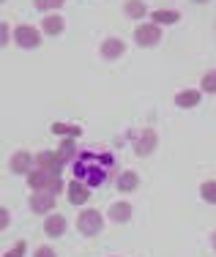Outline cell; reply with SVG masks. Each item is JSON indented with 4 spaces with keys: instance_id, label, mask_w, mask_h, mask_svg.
I'll return each mask as SVG.
<instances>
[{
    "instance_id": "obj_1",
    "label": "cell",
    "mask_w": 216,
    "mask_h": 257,
    "mask_svg": "<svg viewBox=\"0 0 216 257\" xmlns=\"http://www.w3.org/2000/svg\"><path fill=\"white\" fill-rule=\"evenodd\" d=\"M28 186L33 189V192H47V194H60L63 192V181H60V175H52L47 173V170H30L28 173Z\"/></svg>"
},
{
    "instance_id": "obj_2",
    "label": "cell",
    "mask_w": 216,
    "mask_h": 257,
    "mask_svg": "<svg viewBox=\"0 0 216 257\" xmlns=\"http://www.w3.org/2000/svg\"><path fill=\"white\" fill-rule=\"evenodd\" d=\"M77 230L82 232L85 238L98 235V232L104 230V216H101V211H96V208H85V211L77 216Z\"/></svg>"
},
{
    "instance_id": "obj_3",
    "label": "cell",
    "mask_w": 216,
    "mask_h": 257,
    "mask_svg": "<svg viewBox=\"0 0 216 257\" xmlns=\"http://www.w3.org/2000/svg\"><path fill=\"white\" fill-rule=\"evenodd\" d=\"M134 41H137L140 47H156L159 41H162V28H159L156 22L140 25L137 30H134Z\"/></svg>"
},
{
    "instance_id": "obj_4",
    "label": "cell",
    "mask_w": 216,
    "mask_h": 257,
    "mask_svg": "<svg viewBox=\"0 0 216 257\" xmlns=\"http://www.w3.org/2000/svg\"><path fill=\"white\" fill-rule=\"evenodd\" d=\"M14 41L22 47V50H36V47L41 44V33L36 28H30V25H20L14 30Z\"/></svg>"
},
{
    "instance_id": "obj_5",
    "label": "cell",
    "mask_w": 216,
    "mask_h": 257,
    "mask_svg": "<svg viewBox=\"0 0 216 257\" xmlns=\"http://www.w3.org/2000/svg\"><path fill=\"white\" fill-rule=\"evenodd\" d=\"M36 167L39 170H47V173L52 175H60V170H63V159L58 156V151H41L39 156H36Z\"/></svg>"
},
{
    "instance_id": "obj_6",
    "label": "cell",
    "mask_w": 216,
    "mask_h": 257,
    "mask_svg": "<svg viewBox=\"0 0 216 257\" xmlns=\"http://www.w3.org/2000/svg\"><path fill=\"white\" fill-rule=\"evenodd\" d=\"M88 197H90V186H88V183H82L79 178H74L69 183V203L71 205H85V203H88Z\"/></svg>"
},
{
    "instance_id": "obj_7",
    "label": "cell",
    "mask_w": 216,
    "mask_h": 257,
    "mask_svg": "<svg viewBox=\"0 0 216 257\" xmlns=\"http://www.w3.org/2000/svg\"><path fill=\"white\" fill-rule=\"evenodd\" d=\"M33 164H36V156H30L28 151H20V154L11 156V173H17V175H28L30 170H33Z\"/></svg>"
},
{
    "instance_id": "obj_8",
    "label": "cell",
    "mask_w": 216,
    "mask_h": 257,
    "mask_svg": "<svg viewBox=\"0 0 216 257\" xmlns=\"http://www.w3.org/2000/svg\"><path fill=\"white\" fill-rule=\"evenodd\" d=\"M52 208H55V197H52V194H47V192L30 194V211H33V213H49Z\"/></svg>"
},
{
    "instance_id": "obj_9",
    "label": "cell",
    "mask_w": 216,
    "mask_h": 257,
    "mask_svg": "<svg viewBox=\"0 0 216 257\" xmlns=\"http://www.w3.org/2000/svg\"><path fill=\"white\" fill-rule=\"evenodd\" d=\"M66 227H69V224H66V216H60V213H52V216L44 219V232L49 238H60L66 232Z\"/></svg>"
},
{
    "instance_id": "obj_10",
    "label": "cell",
    "mask_w": 216,
    "mask_h": 257,
    "mask_svg": "<svg viewBox=\"0 0 216 257\" xmlns=\"http://www.w3.org/2000/svg\"><path fill=\"white\" fill-rule=\"evenodd\" d=\"M153 148H156V132H153V128H143V134H140L134 151H137L140 156H148Z\"/></svg>"
},
{
    "instance_id": "obj_11",
    "label": "cell",
    "mask_w": 216,
    "mask_h": 257,
    "mask_svg": "<svg viewBox=\"0 0 216 257\" xmlns=\"http://www.w3.org/2000/svg\"><path fill=\"white\" fill-rule=\"evenodd\" d=\"M202 99V93L200 90H194V88H189V90H181V93L175 96V107H181V109H192L197 107Z\"/></svg>"
},
{
    "instance_id": "obj_12",
    "label": "cell",
    "mask_w": 216,
    "mask_h": 257,
    "mask_svg": "<svg viewBox=\"0 0 216 257\" xmlns=\"http://www.w3.org/2000/svg\"><path fill=\"white\" fill-rule=\"evenodd\" d=\"M126 52V41H121V39H107L101 44V55L107 60H115V58H121V55Z\"/></svg>"
},
{
    "instance_id": "obj_13",
    "label": "cell",
    "mask_w": 216,
    "mask_h": 257,
    "mask_svg": "<svg viewBox=\"0 0 216 257\" xmlns=\"http://www.w3.org/2000/svg\"><path fill=\"white\" fill-rule=\"evenodd\" d=\"M63 28H66V22H63V17H58V14H49L41 20V30H44L47 36H60Z\"/></svg>"
},
{
    "instance_id": "obj_14",
    "label": "cell",
    "mask_w": 216,
    "mask_h": 257,
    "mask_svg": "<svg viewBox=\"0 0 216 257\" xmlns=\"http://www.w3.org/2000/svg\"><path fill=\"white\" fill-rule=\"evenodd\" d=\"M107 216L113 219L115 224H123V222H129V216H132V205L129 203H115L113 208H110Z\"/></svg>"
},
{
    "instance_id": "obj_15",
    "label": "cell",
    "mask_w": 216,
    "mask_h": 257,
    "mask_svg": "<svg viewBox=\"0 0 216 257\" xmlns=\"http://www.w3.org/2000/svg\"><path fill=\"white\" fill-rule=\"evenodd\" d=\"M137 183H140V178H137V173H132V170H129V173H121V178H118V192H134V189H137Z\"/></svg>"
},
{
    "instance_id": "obj_16",
    "label": "cell",
    "mask_w": 216,
    "mask_h": 257,
    "mask_svg": "<svg viewBox=\"0 0 216 257\" xmlns=\"http://www.w3.org/2000/svg\"><path fill=\"white\" fill-rule=\"evenodd\" d=\"M151 20L156 22V25H175V22L181 20V14H178V11H153Z\"/></svg>"
},
{
    "instance_id": "obj_17",
    "label": "cell",
    "mask_w": 216,
    "mask_h": 257,
    "mask_svg": "<svg viewBox=\"0 0 216 257\" xmlns=\"http://www.w3.org/2000/svg\"><path fill=\"white\" fill-rule=\"evenodd\" d=\"M126 14H129V20H143V17L148 14V9H145L143 0H129V3H126Z\"/></svg>"
},
{
    "instance_id": "obj_18",
    "label": "cell",
    "mask_w": 216,
    "mask_h": 257,
    "mask_svg": "<svg viewBox=\"0 0 216 257\" xmlns=\"http://www.w3.org/2000/svg\"><path fill=\"white\" fill-rule=\"evenodd\" d=\"M58 156L63 159V164H69L71 159H77V148H74V143H71V140H63V143H60Z\"/></svg>"
},
{
    "instance_id": "obj_19",
    "label": "cell",
    "mask_w": 216,
    "mask_h": 257,
    "mask_svg": "<svg viewBox=\"0 0 216 257\" xmlns=\"http://www.w3.org/2000/svg\"><path fill=\"white\" fill-rule=\"evenodd\" d=\"M200 197L205 200V203H211V205H216V181H205L200 186Z\"/></svg>"
},
{
    "instance_id": "obj_20",
    "label": "cell",
    "mask_w": 216,
    "mask_h": 257,
    "mask_svg": "<svg viewBox=\"0 0 216 257\" xmlns=\"http://www.w3.org/2000/svg\"><path fill=\"white\" fill-rule=\"evenodd\" d=\"M200 85H202V93H216V69L205 71L200 79Z\"/></svg>"
},
{
    "instance_id": "obj_21",
    "label": "cell",
    "mask_w": 216,
    "mask_h": 257,
    "mask_svg": "<svg viewBox=\"0 0 216 257\" xmlns=\"http://www.w3.org/2000/svg\"><path fill=\"white\" fill-rule=\"evenodd\" d=\"M25 252H28V243H25V241H17L3 257H25Z\"/></svg>"
},
{
    "instance_id": "obj_22",
    "label": "cell",
    "mask_w": 216,
    "mask_h": 257,
    "mask_svg": "<svg viewBox=\"0 0 216 257\" xmlns=\"http://www.w3.org/2000/svg\"><path fill=\"white\" fill-rule=\"evenodd\" d=\"M63 0H36V9L39 11H52V9H60Z\"/></svg>"
},
{
    "instance_id": "obj_23",
    "label": "cell",
    "mask_w": 216,
    "mask_h": 257,
    "mask_svg": "<svg viewBox=\"0 0 216 257\" xmlns=\"http://www.w3.org/2000/svg\"><path fill=\"white\" fill-rule=\"evenodd\" d=\"M52 132H55V134H60V137H63V134H71V137H77V134H79V128H77V126H63V123H55V126H52Z\"/></svg>"
},
{
    "instance_id": "obj_24",
    "label": "cell",
    "mask_w": 216,
    "mask_h": 257,
    "mask_svg": "<svg viewBox=\"0 0 216 257\" xmlns=\"http://www.w3.org/2000/svg\"><path fill=\"white\" fill-rule=\"evenodd\" d=\"M33 257H58V254H55V249H52V246H39Z\"/></svg>"
},
{
    "instance_id": "obj_25",
    "label": "cell",
    "mask_w": 216,
    "mask_h": 257,
    "mask_svg": "<svg viewBox=\"0 0 216 257\" xmlns=\"http://www.w3.org/2000/svg\"><path fill=\"white\" fill-rule=\"evenodd\" d=\"M9 216H11V213H9V208L3 205V208H0V224H3V230L9 227Z\"/></svg>"
},
{
    "instance_id": "obj_26",
    "label": "cell",
    "mask_w": 216,
    "mask_h": 257,
    "mask_svg": "<svg viewBox=\"0 0 216 257\" xmlns=\"http://www.w3.org/2000/svg\"><path fill=\"white\" fill-rule=\"evenodd\" d=\"M0 30H3V47H6V44H9V36H11V30H9V25H6V22H3V28H0Z\"/></svg>"
},
{
    "instance_id": "obj_27",
    "label": "cell",
    "mask_w": 216,
    "mask_h": 257,
    "mask_svg": "<svg viewBox=\"0 0 216 257\" xmlns=\"http://www.w3.org/2000/svg\"><path fill=\"white\" fill-rule=\"evenodd\" d=\"M211 238H213V241H211V243H213V249H216V230H213V235H211Z\"/></svg>"
},
{
    "instance_id": "obj_28",
    "label": "cell",
    "mask_w": 216,
    "mask_h": 257,
    "mask_svg": "<svg viewBox=\"0 0 216 257\" xmlns=\"http://www.w3.org/2000/svg\"><path fill=\"white\" fill-rule=\"evenodd\" d=\"M197 3H208V0H197Z\"/></svg>"
}]
</instances>
